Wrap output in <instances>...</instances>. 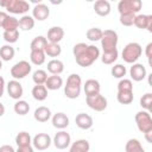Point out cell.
Masks as SVG:
<instances>
[{
  "mask_svg": "<svg viewBox=\"0 0 152 152\" xmlns=\"http://www.w3.org/2000/svg\"><path fill=\"white\" fill-rule=\"evenodd\" d=\"M145 134V138H146V140H147V142H152V131L151 132H147V133H144Z\"/></svg>",
  "mask_w": 152,
  "mask_h": 152,
  "instance_id": "681fc988",
  "label": "cell"
},
{
  "mask_svg": "<svg viewBox=\"0 0 152 152\" xmlns=\"http://www.w3.org/2000/svg\"><path fill=\"white\" fill-rule=\"evenodd\" d=\"M32 80L36 84H45V81L48 80V74L43 69H37L32 74Z\"/></svg>",
  "mask_w": 152,
  "mask_h": 152,
  "instance_id": "8d00e7d4",
  "label": "cell"
},
{
  "mask_svg": "<svg viewBox=\"0 0 152 152\" xmlns=\"http://www.w3.org/2000/svg\"><path fill=\"white\" fill-rule=\"evenodd\" d=\"M83 90H84L86 96H91V95L100 94V90H101L100 82H99L97 80L89 78V80L86 81V83H84V86H83Z\"/></svg>",
  "mask_w": 152,
  "mask_h": 152,
  "instance_id": "d6986e66",
  "label": "cell"
},
{
  "mask_svg": "<svg viewBox=\"0 0 152 152\" xmlns=\"http://www.w3.org/2000/svg\"><path fill=\"white\" fill-rule=\"evenodd\" d=\"M4 39L6 43H8L10 45L15 43L19 38V31L18 30H14V31H4V34H2Z\"/></svg>",
  "mask_w": 152,
  "mask_h": 152,
  "instance_id": "ab89813d",
  "label": "cell"
},
{
  "mask_svg": "<svg viewBox=\"0 0 152 152\" xmlns=\"http://www.w3.org/2000/svg\"><path fill=\"white\" fill-rule=\"evenodd\" d=\"M13 109H14L15 114H18V115H26L30 110V104L24 100H18L14 103Z\"/></svg>",
  "mask_w": 152,
  "mask_h": 152,
  "instance_id": "e575fe53",
  "label": "cell"
},
{
  "mask_svg": "<svg viewBox=\"0 0 152 152\" xmlns=\"http://www.w3.org/2000/svg\"><path fill=\"white\" fill-rule=\"evenodd\" d=\"M46 44H48L46 37H44V36H37V37H34L32 39V42L30 44V49H31V51H34V50L44 51Z\"/></svg>",
  "mask_w": 152,
  "mask_h": 152,
  "instance_id": "83f0119b",
  "label": "cell"
},
{
  "mask_svg": "<svg viewBox=\"0 0 152 152\" xmlns=\"http://www.w3.org/2000/svg\"><path fill=\"white\" fill-rule=\"evenodd\" d=\"M45 88L48 90H57L63 86V78L59 75H51L48 76V80L45 81Z\"/></svg>",
  "mask_w": 152,
  "mask_h": 152,
  "instance_id": "7402d4cb",
  "label": "cell"
},
{
  "mask_svg": "<svg viewBox=\"0 0 152 152\" xmlns=\"http://www.w3.org/2000/svg\"><path fill=\"white\" fill-rule=\"evenodd\" d=\"M82 90V78L78 74H70L64 86V94L68 99H77Z\"/></svg>",
  "mask_w": 152,
  "mask_h": 152,
  "instance_id": "7a4b0ae2",
  "label": "cell"
},
{
  "mask_svg": "<svg viewBox=\"0 0 152 152\" xmlns=\"http://www.w3.org/2000/svg\"><path fill=\"white\" fill-rule=\"evenodd\" d=\"M142 2L140 0H121L118 4V11L120 15L124 14H137L141 10Z\"/></svg>",
  "mask_w": 152,
  "mask_h": 152,
  "instance_id": "52a82bcc",
  "label": "cell"
},
{
  "mask_svg": "<svg viewBox=\"0 0 152 152\" xmlns=\"http://www.w3.org/2000/svg\"><path fill=\"white\" fill-rule=\"evenodd\" d=\"M4 31H14V30H18L19 27V20L15 18V17H12V15H7V18L5 19L2 26Z\"/></svg>",
  "mask_w": 152,
  "mask_h": 152,
  "instance_id": "1f68e13d",
  "label": "cell"
},
{
  "mask_svg": "<svg viewBox=\"0 0 152 152\" xmlns=\"http://www.w3.org/2000/svg\"><path fill=\"white\" fill-rule=\"evenodd\" d=\"M151 51H152V43H148L146 45V48H145V55H146L150 64H151V57H152V52Z\"/></svg>",
  "mask_w": 152,
  "mask_h": 152,
  "instance_id": "ee69618b",
  "label": "cell"
},
{
  "mask_svg": "<svg viewBox=\"0 0 152 152\" xmlns=\"http://www.w3.org/2000/svg\"><path fill=\"white\" fill-rule=\"evenodd\" d=\"M140 106L147 112L151 110V107H152V94L151 93H146L140 97Z\"/></svg>",
  "mask_w": 152,
  "mask_h": 152,
  "instance_id": "b9f144b4",
  "label": "cell"
},
{
  "mask_svg": "<svg viewBox=\"0 0 152 152\" xmlns=\"http://www.w3.org/2000/svg\"><path fill=\"white\" fill-rule=\"evenodd\" d=\"M51 122H52V126L57 129H64L69 126V118L65 113H56L51 116Z\"/></svg>",
  "mask_w": 152,
  "mask_h": 152,
  "instance_id": "2e32d148",
  "label": "cell"
},
{
  "mask_svg": "<svg viewBox=\"0 0 152 152\" xmlns=\"http://www.w3.org/2000/svg\"><path fill=\"white\" fill-rule=\"evenodd\" d=\"M5 87H6V83H5V80L2 76H0V97L4 95L5 93Z\"/></svg>",
  "mask_w": 152,
  "mask_h": 152,
  "instance_id": "7dc6e473",
  "label": "cell"
},
{
  "mask_svg": "<svg viewBox=\"0 0 152 152\" xmlns=\"http://www.w3.org/2000/svg\"><path fill=\"white\" fill-rule=\"evenodd\" d=\"M31 69L32 66L27 61H19L11 68V76L13 80H21L31 72Z\"/></svg>",
  "mask_w": 152,
  "mask_h": 152,
  "instance_id": "ba28073f",
  "label": "cell"
},
{
  "mask_svg": "<svg viewBox=\"0 0 152 152\" xmlns=\"http://www.w3.org/2000/svg\"><path fill=\"white\" fill-rule=\"evenodd\" d=\"M15 152H34V150H33L32 145H30V146H23V147H18Z\"/></svg>",
  "mask_w": 152,
  "mask_h": 152,
  "instance_id": "f6af8a7d",
  "label": "cell"
},
{
  "mask_svg": "<svg viewBox=\"0 0 152 152\" xmlns=\"http://www.w3.org/2000/svg\"><path fill=\"white\" fill-rule=\"evenodd\" d=\"M133 25H135L140 30H147L148 32H152V15L151 14H137L134 18Z\"/></svg>",
  "mask_w": 152,
  "mask_h": 152,
  "instance_id": "4fadbf2b",
  "label": "cell"
},
{
  "mask_svg": "<svg viewBox=\"0 0 152 152\" xmlns=\"http://www.w3.org/2000/svg\"><path fill=\"white\" fill-rule=\"evenodd\" d=\"M15 144L18 147H23V146H30L32 144V138L28 132L26 131H21L15 135Z\"/></svg>",
  "mask_w": 152,
  "mask_h": 152,
  "instance_id": "d4e9b609",
  "label": "cell"
},
{
  "mask_svg": "<svg viewBox=\"0 0 152 152\" xmlns=\"http://www.w3.org/2000/svg\"><path fill=\"white\" fill-rule=\"evenodd\" d=\"M118 91H133V83L128 78H121L118 83Z\"/></svg>",
  "mask_w": 152,
  "mask_h": 152,
  "instance_id": "60d3db41",
  "label": "cell"
},
{
  "mask_svg": "<svg viewBox=\"0 0 152 152\" xmlns=\"http://www.w3.org/2000/svg\"><path fill=\"white\" fill-rule=\"evenodd\" d=\"M134 120H135L138 129L141 133H147V132L152 131V118H151L150 112H147V110L138 112L134 116Z\"/></svg>",
  "mask_w": 152,
  "mask_h": 152,
  "instance_id": "8992f818",
  "label": "cell"
},
{
  "mask_svg": "<svg viewBox=\"0 0 152 152\" xmlns=\"http://www.w3.org/2000/svg\"><path fill=\"white\" fill-rule=\"evenodd\" d=\"M125 151L126 152H145L141 142L138 139H128L126 145H125Z\"/></svg>",
  "mask_w": 152,
  "mask_h": 152,
  "instance_id": "4316f807",
  "label": "cell"
},
{
  "mask_svg": "<svg viewBox=\"0 0 152 152\" xmlns=\"http://www.w3.org/2000/svg\"><path fill=\"white\" fill-rule=\"evenodd\" d=\"M52 142V139L46 133H38L32 138V145L38 151H44L50 147Z\"/></svg>",
  "mask_w": 152,
  "mask_h": 152,
  "instance_id": "30bf717a",
  "label": "cell"
},
{
  "mask_svg": "<svg viewBox=\"0 0 152 152\" xmlns=\"http://www.w3.org/2000/svg\"><path fill=\"white\" fill-rule=\"evenodd\" d=\"M137 14H124L120 15V24L124 26H132Z\"/></svg>",
  "mask_w": 152,
  "mask_h": 152,
  "instance_id": "7bdbcfd3",
  "label": "cell"
},
{
  "mask_svg": "<svg viewBox=\"0 0 152 152\" xmlns=\"http://www.w3.org/2000/svg\"><path fill=\"white\" fill-rule=\"evenodd\" d=\"M32 96L37 101H44L48 97V89L45 88L44 84H36L32 88Z\"/></svg>",
  "mask_w": 152,
  "mask_h": 152,
  "instance_id": "484cf974",
  "label": "cell"
},
{
  "mask_svg": "<svg viewBox=\"0 0 152 152\" xmlns=\"http://www.w3.org/2000/svg\"><path fill=\"white\" fill-rule=\"evenodd\" d=\"M51 116H52V114H51L50 108H48L45 106H40V107L36 108V110L33 113V118L38 122H46L51 119Z\"/></svg>",
  "mask_w": 152,
  "mask_h": 152,
  "instance_id": "44dd1931",
  "label": "cell"
},
{
  "mask_svg": "<svg viewBox=\"0 0 152 152\" xmlns=\"http://www.w3.org/2000/svg\"><path fill=\"white\" fill-rule=\"evenodd\" d=\"M7 13L6 12H4V11H0V27L2 26V24H4V21H5V19L7 18Z\"/></svg>",
  "mask_w": 152,
  "mask_h": 152,
  "instance_id": "c3c4849f",
  "label": "cell"
},
{
  "mask_svg": "<svg viewBox=\"0 0 152 152\" xmlns=\"http://www.w3.org/2000/svg\"><path fill=\"white\" fill-rule=\"evenodd\" d=\"M129 75H131V78L133 81L140 82L147 76L146 68L141 63H134V64H132V66L129 69Z\"/></svg>",
  "mask_w": 152,
  "mask_h": 152,
  "instance_id": "9a60e30c",
  "label": "cell"
},
{
  "mask_svg": "<svg viewBox=\"0 0 152 152\" xmlns=\"http://www.w3.org/2000/svg\"><path fill=\"white\" fill-rule=\"evenodd\" d=\"M94 11L100 17H107L112 11L110 2L107 0H97L94 4Z\"/></svg>",
  "mask_w": 152,
  "mask_h": 152,
  "instance_id": "ffe728a7",
  "label": "cell"
},
{
  "mask_svg": "<svg viewBox=\"0 0 152 152\" xmlns=\"http://www.w3.org/2000/svg\"><path fill=\"white\" fill-rule=\"evenodd\" d=\"M52 142L55 145L56 148L58 150H65L66 147L70 146V142H71V137L68 132H65L64 129L57 132L52 139Z\"/></svg>",
  "mask_w": 152,
  "mask_h": 152,
  "instance_id": "8fae6325",
  "label": "cell"
},
{
  "mask_svg": "<svg viewBox=\"0 0 152 152\" xmlns=\"http://www.w3.org/2000/svg\"><path fill=\"white\" fill-rule=\"evenodd\" d=\"M133 91H118L116 94V100L121 104H129L133 102Z\"/></svg>",
  "mask_w": 152,
  "mask_h": 152,
  "instance_id": "836d02e7",
  "label": "cell"
},
{
  "mask_svg": "<svg viewBox=\"0 0 152 152\" xmlns=\"http://www.w3.org/2000/svg\"><path fill=\"white\" fill-rule=\"evenodd\" d=\"M89 150H90L89 141L86 139H78L71 144L69 152H89Z\"/></svg>",
  "mask_w": 152,
  "mask_h": 152,
  "instance_id": "cb8c5ba5",
  "label": "cell"
},
{
  "mask_svg": "<svg viewBox=\"0 0 152 152\" xmlns=\"http://www.w3.org/2000/svg\"><path fill=\"white\" fill-rule=\"evenodd\" d=\"M14 48L11 46L10 44H6V45H2L0 48V59L1 61H5V62H8L11 59H13L14 57Z\"/></svg>",
  "mask_w": 152,
  "mask_h": 152,
  "instance_id": "f1b7e54d",
  "label": "cell"
},
{
  "mask_svg": "<svg viewBox=\"0 0 152 152\" xmlns=\"http://www.w3.org/2000/svg\"><path fill=\"white\" fill-rule=\"evenodd\" d=\"M45 57H46L45 52L40 50H34V51H31L30 53V61L34 65H42L45 62Z\"/></svg>",
  "mask_w": 152,
  "mask_h": 152,
  "instance_id": "d6a6232c",
  "label": "cell"
},
{
  "mask_svg": "<svg viewBox=\"0 0 152 152\" xmlns=\"http://www.w3.org/2000/svg\"><path fill=\"white\" fill-rule=\"evenodd\" d=\"M48 71L51 75H61L64 71V64L62 61L52 58L51 61L48 62Z\"/></svg>",
  "mask_w": 152,
  "mask_h": 152,
  "instance_id": "603a6c76",
  "label": "cell"
},
{
  "mask_svg": "<svg viewBox=\"0 0 152 152\" xmlns=\"http://www.w3.org/2000/svg\"><path fill=\"white\" fill-rule=\"evenodd\" d=\"M1 68H2V61L0 59V70H1Z\"/></svg>",
  "mask_w": 152,
  "mask_h": 152,
  "instance_id": "816d5d0a",
  "label": "cell"
},
{
  "mask_svg": "<svg viewBox=\"0 0 152 152\" xmlns=\"http://www.w3.org/2000/svg\"><path fill=\"white\" fill-rule=\"evenodd\" d=\"M86 36H87V38H88L90 42H97V40H100L101 37H102V30L99 28V27H91V28H89V30L87 31Z\"/></svg>",
  "mask_w": 152,
  "mask_h": 152,
  "instance_id": "74e56055",
  "label": "cell"
},
{
  "mask_svg": "<svg viewBox=\"0 0 152 152\" xmlns=\"http://www.w3.org/2000/svg\"><path fill=\"white\" fill-rule=\"evenodd\" d=\"M141 53H142L141 45L139 43H137V42H131V43L125 45V48L122 49L121 56H122V59L126 63L134 64L140 58Z\"/></svg>",
  "mask_w": 152,
  "mask_h": 152,
  "instance_id": "3957f363",
  "label": "cell"
},
{
  "mask_svg": "<svg viewBox=\"0 0 152 152\" xmlns=\"http://www.w3.org/2000/svg\"><path fill=\"white\" fill-rule=\"evenodd\" d=\"M0 152H15V150L11 145H2L0 146Z\"/></svg>",
  "mask_w": 152,
  "mask_h": 152,
  "instance_id": "bcb514c9",
  "label": "cell"
},
{
  "mask_svg": "<svg viewBox=\"0 0 152 152\" xmlns=\"http://www.w3.org/2000/svg\"><path fill=\"white\" fill-rule=\"evenodd\" d=\"M44 52H45V56H49V57H58L62 52V48L59 44H55V43H49L45 45V49H44Z\"/></svg>",
  "mask_w": 152,
  "mask_h": 152,
  "instance_id": "f546056e",
  "label": "cell"
},
{
  "mask_svg": "<svg viewBox=\"0 0 152 152\" xmlns=\"http://www.w3.org/2000/svg\"><path fill=\"white\" fill-rule=\"evenodd\" d=\"M72 55L75 57L76 63L80 66L87 68V66H90L100 57V50L95 45L77 43L72 48Z\"/></svg>",
  "mask_w": 152,
  "mask_h": 152,
  "instance_id": "6da1fadb",
  "label": "cell"
},
{
  "mask_svg": "<svg viewBox=\"0 0 152 152\" xmlns=\"http://www.w3.org/2000/svg\"><path fill=\"white\" fill-rule=\"evenodd\" d=\"M100 42H101V48H102L103 52L114 51V50H116L118 42H119L118 33L114 30H104V31H102V37H101Z\"/></svg>",
  "mask_w": 152,
  "mask_h": 152,
  "instance_id": "5b68a950",
  "label": "cell"
},
{
  "mask_svg": "<svg viewBox=\"0 0 152 152\" xmlns=\"http://www.w3.org/2000/svg\"><path fill=\"white\" fill-rule=\"evenodd\" d=\"M118 56H119V52H118V49H116L114 51L102 52V55L100 57H101V62L103 64H113L118 59Z\"/></svg>",
  "mask_w": 152,
  "mask_h": 152,
  "instance_id": "d590c367",
  "label": "cell"
},
{
  "mask_svg": "<svg viewBox=\"0 0 152 152\" xmlns=\"http://www.w3.org/2000/svg\"><path fill=\"white\" fill-rule=\"evenodd\" d=\"M86 103L88 104V107L95 112H103L107 108V99L100 94L96 95H91V96H86Z\"/></svg>",
  "mask_w": 152,
  "mask_h": 152,
  "instance_id": "9c48e42d",
  "label": "cell"
},
{
  "mask_svg": "<svg viewBox=\"0 0 152 152\" xmlns=\"http://www.w3.org/2000/svg\"><path fill=\"white\" fill-rule=\"evenodd\" d=\"M64 38V30L61 26H52L48 31V42L49 43H55L59 44V42Z\"/></svg>",
  "mask_w": 152,
  "mask_h": 152,
  "instance_id": "ac0fdd59",
  "label": "cell"
},
{
  "mask_svg": "<svg viewBox=\"0 0 152 152\" xmlns=\"http://www.w3.org/2000/svg\"><path fill=\"white\" fill-rule=\"evenodd\" d=\"M0 6L13 14H25L30 10V4L25 0H0Z\"/></svg>",
  "mask_w": 152,
  "mask_h": 152,
  "instance_id": "277c9868",
  "label": "cell"
},
{
  "mask_svg": "<svg viewBox=\"0 0 152 152\" xmlns=\"http://www.w3.org/2000/svg\"><path fill=\"white\" fill-rule=\"evenodd\" d=\"M127 70H126V66L122 65V64H115L114 66H112L110 69V74L113 77L115 78H124V76L126 75Z\"/></svg>",
  "mask_w": 152,
  "mask_h": 152,
  "instance_id": "f35d334b",
  "label": "cell"
},
{
  "mask_svg": "<svg viewBox=\"0 0 152 152\" xmlns=\"http://www.w3.org/2000/svg\"><path fill=\"white\" fill-rule=\"evenodd\" d=\"M75 124L78 128L81 129H89L93 127L94 125V120L93 118L89 115V114H86V113H80L76 115L75 118Z\"/></svg>",
  "mask_w": 152,
  "mask_h": 152,
  "instance_id": "e0dca14e",
  "label": "cell"
},
{
  "mask_svg": "<svg viewBox=\"0 0 152 152\" xmlns=\"http://www.w3.org/2000/svg\"><path fill=\"white\" fill-rule=\"evenodd\" d=\"M19 27L23 31H30V30H32L34 27V19L32 18V15L24 14L19 19Z\"/></svg>",
  "mask_w": 152,
  "mask_h": 152,
  "instance_id": "4dcf8cb0",
  "label": "cell"
},
{
  "mask_svg": "<svg viewBox=\"0 0 152 152\" xmlns=\"http://www.w3.org/2000/svg\"><path fill=\"white\" fill-rule=\"evenodd\" d=\"M50 15V8L43 4V2H38L34 5V7L32 8V18L34 20L38 21H43L45 20Z\"/></svg>",
  "mask_w": 152,
  "mask_h": 152,
  "instance_id": "5bb4252c",
  "label": "cell"
},
{
  "mask_svg": "<svg viewBox=\"0 0 152 152\" xmlns=\"http://www.w3.org/2000/svg\"><path fill=\"white\" fill-rule=\"evenodd\" d=\"M4 114H5V106L0 102V118H1Z\"/></svg>",
  "mask_w": 152,
  "mask_h": 152,
  "instance_id": "f907efd6",
  "label": "cell"
},
{
  "mask_svg": "<svg viewBox=\"0 0 152 152\" xmlns=\"http://www.w3.org/2000/svg\"><path fill=\"white\" fill-rule=\"evenodd\" d=\"M6 89H7V93L10 95L11 99L13 100H20V97L23 96L24 94V89H23V86L19 81L17 80H12L10 81L7 84H6Z\"/></svg>",
  "mask_w": 152,
  "mask_h": 152,
  "instance_id": "7c38bea8",
  "label": "cell"
}]
</instances>
